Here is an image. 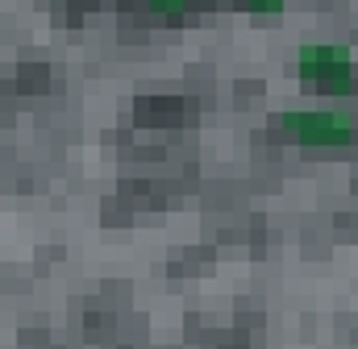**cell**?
<instances>
[{"label":"cell","instance_id":"1","mask_svg":"<svg viewBox=\"0 0 358 349\" xmlns=\"http://www.w3.org/2000/svg\"><path fill=\"white\" fill-rule=\"evenodd\" d=\"M296 75L321 91H355V54L350 46H304L296 59Z\"/></svg>","mask_w":358,"mask_h":349},{"label":"cell","instance_id":"2","mask_svg":"<svg viewBox=\"0 0 358 349\" xmlns=\"http://www.w3.org/2000/svg\"><path fill=\"white\" fill-rule=\"evenodd\" d=\"M287 129L300 138V142H317V146H334V142H346L350 138V121L346 117H329V112H292L283 117Z\"/></svg>","mask_w":358,"mask_h":349},{"label":"cell","instance_id":"3","mask_svg":"<svg viewBox=\"0 0 358 349\" xmlns=\"http://www.w3.org/2000/svg\"><path fill=\"white\" fill-rule=\"evenodd\" d=\"M196 4H213V0H146V8H150L155 17H167V21L187 17ZM234 4L246 8V13H259V17H279V13L287 8V0H234Z\"/></svg>","mask_w":358,"mask_h":349}]
</instances>
